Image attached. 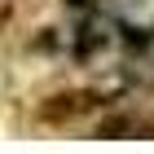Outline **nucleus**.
<instances>
[{
    "label": "nucleus",
    "mask_w": 154,
    "mask_h": 154,
    "mask_svg": "<svg viewBox=\"0 0 154 154\" xmlns=\"http://www.w3.org/2000/svg\"><path fill=\"white\" fill-rule=\"evenodd\" d=\"M101 110H110V97L97 93V88H79V93H57V97H48L44 106L35 110V119L44 123V128H71V123H79V119L101 115Z\"/></svg>",
    "instance_id": "1"
},
{
    "label": "nucleus",
    "mask_w": 154,
    "mask_h": 154,
    "mask_svg": "<svg viewBox=\"0 0 154 154\" xmlns=\"http://www.w3.org/2000/svg\"><path fill=\"white\" fill-rule=\"evenodd\" d=\"M88 132L97 141H154V110H137V106L101 110Z\"/></svg>",
    "instance_id": "2"
},
{
    "label": "nucleus",
    "mask_w": 154,
    "mask_h": 154,
    "mask_svg": "<svg viewBox=\"0 0 154 154\" xmlns=\"http://www.w3.org/2000/svg\"><path fill=\"white\" fill-rule=\"evenodd\" d=\"M110 44H115V31H110L106 22L88 18V22L75 31V40H71V57H75V62H93V57H101Z\"/></svg>",
    "instance_id": "3"
}]
</instances>
